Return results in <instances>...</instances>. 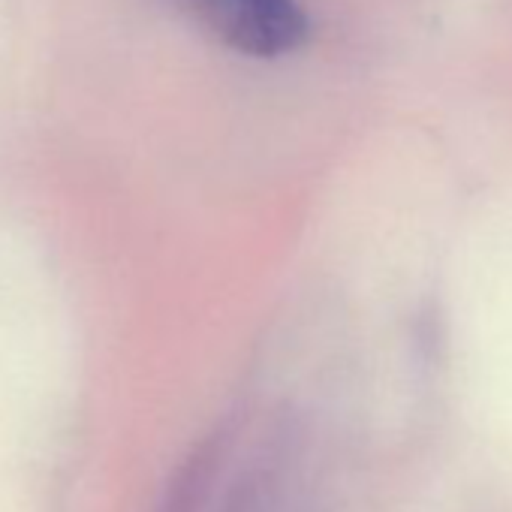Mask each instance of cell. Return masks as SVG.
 <instances>
[{"instance_id":"cell-1","label":"cell","mask_w":512,"mask_h":512,"mask_svg":"<svg viewBox=\"0 0 512 512\" xmlns=\"http://www.w3.org/2000/svg\"><path fill=\"white\" fill-rule=\"evenodd\" d=\"M214 40L247 58H284L308 40L299 0H178Z\"/></svg>"}]
</instances>
